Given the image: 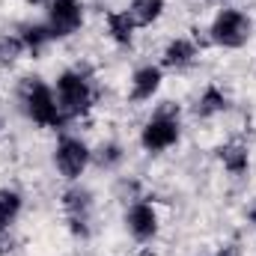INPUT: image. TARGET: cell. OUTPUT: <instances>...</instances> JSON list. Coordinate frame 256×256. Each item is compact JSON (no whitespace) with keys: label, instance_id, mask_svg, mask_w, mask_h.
I'll return each mask as SVG.
<instances>
[{"label":"cell","instance_id":"6da1fadb","mask_svg":"<svg viewBox=\"0 0 256 256\" xmlns=\"http://www.w3.org/2000/svg\"><path fill=\"white\" fill-rule=\"evenodd\" d=\"M21 104L27 110V116L33 122L45 128H63L66 126V116L57 104V96L48 84H42L39 78H27L24 86H21Z\"/></svg>","mask_w":256,"mask_h":256},{"label":"cell","instance_id":"ba28073f","mask_svg":"<svg viewBox=\"0 0 256 256\" xmlns=\"http://www.w3.org/2000/svg\"><path fill=\"white\" fill-rule=\"evenodd\" d=\"M66 214H68V224L74 226V232L86 236V224H90V214H92V196L84 188H72L63 196Z\"/></svg>","mask_w":256,"mask_h":256},{"label":"cell","instance_id":"5bb4252c","mask_svg":"<svg viewBox=\"0 0 256 256\" xmlns=\"http://www.w3.org/2000/svg\"><path fill=\"white\" fill-rule=\"evenodd\" d=\"M220 110H226V96H224L218 86H208V90L200 96V102H196V114H200V116H214V114H220Z\"/></svg>","mask_w":256,"mask_h":256},{"label":"cell","instance_id":"ffe728a7","mask_svg":"<svg viewBox=\"0 0 256 256\" xmlns=\"http://www.w3.org/2000/svg\"><path fill=\"white\" fill-rule=\"evenodd\" d=\"M254 224H256V208H254Z\"/></svg>","mask_w":256,"mask_h":256},{"label":"cell","instance_id":"30bf717a","mask_svg":"<svg viewBox=\"0 0 256 256\" xmlns=\"http://www.w3.org/2000/svg\"><path fill=\"white\" fill-rule=\"evenodd\" d=\"M196 57H200V51L191 39H173L164 51V66L167 68H188Z\"/></svg>","mask_w":256,"mask_h":256},{"label":"cell","instance_id":"7c38bea8","mask_svg":"<svg viewBox=\"0 0 256 256\" xmlns=\"http://www.w3.org/2000/svg\"><path fill=\"white\" fill-rule=\"evenodd\" d=\"M134 21H131V15H128V9L122 12H108V33H110V39L114 42H120V45H128L131 42V36H134Z\"/></svg>","mask_w":256,"mask_h":256},{"label":"cell","instance_id":"d6986e66","mask_svg":"<svg viewBox=\"0 0 256 256\" xmlns=\"http://www.w3.org/2000/svg\"><path fill=\"white\" fill-rule=\"evenodd\" d=\"M214 256H236V254H232V250H218Z\"/></svg>","mask_w":256,"mask_h":256},{"label":"cell","instance_id":"3957f363","mask_svg":"<svg viewBox=\"0 0 256 256\" xmlns=\"http://www.w3.org/2000/svg\"><path fill=\"white\" fill-rule=\"evenodd\" d=\"M54 96H57V104H60V110H63L66 120L80 116V114L90 110V104H92V90H90V84H86V78H84L80 72H63V74L57 78Z\"/></svg>","mask_w":256,"mask_h":256},{"label":"cell","instance_id":"9c48e42d","mask_svg":"<svg viewBox=\"0 0 256 256\" xmlns=\"http://www.w3.org/2000/svg\"><path fill=\"white\" fill-rule=\"evenodd\" d=\"M161 68L158 66H140L134 74H131V98L134 102H149L158 90H161Z\"/></svg>","mask_w":256,"mask_h":256},{"label":"cell","instance_id":"2e32d148","mask_svg":"<svg viewBox=\"0 0 256 256\" xmlns=\"http://www.w3.org/2000/svg\"><path fill=\"white\" fill-rule=\"evenodd\" d=\"M220 161L230 173L238 176V173L248 170V149L244 146H226V149H220Z\"/></svg>","mask_w":256,"mask_h":256},{"label":"cell","instance_id":"9a60e30c","mask_svg":"<svg viewBox=\"0 0 256 256\" xmlns=\"http://www.w3.org/2000/svg\"><path fill=\"white\" fill-rule=\"evenodd\" d=\"M24 51H27V45L18 33H0V66L15 63Z\"/></svg>","mask_w":256,"mask_h":256},{"label":"cell","instance_id":"277c9868","mask_svg":"<svg viewBox=\"0 0 256 256\" xmlns=\"http://www.w3.org/2000/svg\"><path fill=\"white\" fill-rule=\"evenodd\" d=\"M250 18L238 9H220L212 21V42L220 45V48H242L248 39H250Z\"/></svg>","mask_w":256,"mask_h":256},{"label":"cell","instance_id":"ac0fdd59","mask_svg":"<svg viewBox=\"0 0 256 256\" xmlns=\"http://www.w3.org/2000/svg\"><path fill=\"white\" fill-rule=\"evenodd\" d=\"M120 158H122V152H120V146H114V143H108V146H102V158H98L102 164H108V167H110V164H116Z\"/></svg>","mask_w":256,"mask_h":256},{"label":"cell","instance_id":"e0dca14e","mask_svg":"<svg viewBox=\"0 0 256 256\" xmlns=\"http://www.w3.org/2000/svg\"><path fill=\"white\" fill-rule=\"evenodd\" d=\"M18 36L24 39L27 51H39L45 42H51V33H48V27H45V24H27V27H21V33H18Z\"/></svg>","mask_w":256,"mask_h":256},{"label":"cell","instance_id":"4fadbf2b","mask_svg":"<svg viewBox=\"0 0 256 256\" xmlns=\"http://www.w3.org/2000/svg\"><path fill=\"white\" fill-rule=\"evenodd\" d=\"M18 214H21V194L12 188H0V236L15 224Z\"/></svg>","mask_w":256,"mask_h":256},{"label":"cell","instance_id":"7a4b0ae2","mask_svg":"<svg viewBox=\"0 0 256 256\" xmlns=\"http://www.w3.org/2000/svg\"><path fill=\"white\" fill-rule=\"evenodd\" d=\"M179 110H173V108H161L146 126L140 131V146L146 149V152H164V149H170V146H176L179 143Z\"/></svg>","mask_w":256,"mask_h":256},{"label":"cell","instance_id":"52a82bcc","mask_svg":"<svg viewBox=\"0 0 256 256\" xmlns=\"http://www.w3.org/2000/svg\"><path fill=\"white\" fill-rule=\"evenodd\" d=\"M126 226L137 242H149L158 236V212L149 202H134L126 212Z\"/></svg>","mask_w":256,"mask_h":256},{"label":"cell","instance_id":"8fae6325","mask_svg":"<svg viewBox=\"0 0 256 256\" xmlns=\"http://www.w3.org/2000/svg\"><path fill=\"white\" fill-rule=\"evenodd\" d=\"M128 15H131L134 27H149L164 15V0H134L128 6Z\"/></svg>","mask_w":256,"mask_h":256},{"label":"cell","instance_id":"5b68a950","mask_svg":"<svg viewBox=\"0 0 256 256\" xmlns=\"http://www.w3.org/2000/svg\"><path fill=\"white\" fill-rule=\"evenodd\" d=\"M84 24V6L80 0H51L48 3V33L51 39H66L72 33H78Z\"/></svg>","mask_w":256,"mask_h":256},{"label":"cell","instance_id":"8992f818","mask_svg":"<svg viewBox=\"0 0 256 256\" xmlns=\"http://www.w3.org/2000/svg\"><path fill=\"white\" fill-rule=\"evenodd\" d=\"M90 158H92L90 146L78 137H60V143L54 149V164L66 179H78L90 167Z\"/></svg>","mask_w":256,"mask_h":256}]
</instances>
